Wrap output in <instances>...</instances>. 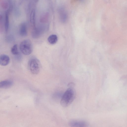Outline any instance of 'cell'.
<instances>
[{
	"mask_svg": "<svg viewBox=\"0 0 127 127\" xmlns=\"http://www.w3.org/2000/svg\"><path fill=\"white\" fill-rule=\"evenodd\" d=\"M76 92L74 88L69 87L62 96L60 104L63 107H66L70 105L74 99Z\"/></svg>",
	"mask_w": 127,
	"mask_h": 127,
	"instance_id": "6da1fadb",
	"label": "cell"
},
{
	"mask_svg": "<svg viewBox=\"0 0 127 127\" xmlns=\"http://www.w3.org/2000/svg\"><path fill=\"white\" fill-rule=\"evenodd\" d=\"M28 67L32 74H37L39 73L40 70L41 64L40 62L37 58H32L29 61Z\"/></svg>",
	"mask_w": 127,
	"mask_h": 127,
	"instance_id": "7a4b0ae2",
	"label": "cell"
},
{
	"mask_svg": "<svg viewBox=\"0 0 127 127\" xmlns=\"http://www.w3.org/2000/svg\"><path fill=\"white\" fill-rule=\"evenodd\" d=\"M20 49L24 55H28L31 54L33 50L32 44L31 41L29 39L23 41L20 43Z\"/></svg>",
	"mask_w": 127,
	"mask_h": 127,
	"instance_id": "3957f363",
	"label": "cell"
},
{
	"mask_svg": "<svg viewBox=\"0 0 127 127\" xmlns=\"http://www.w3.org/2000/svg\"><path fill=\"white\" fill-rule=\"evenodd\" d=\"M68 125L70 126L73 127H85L88 125L87 123L85 121L76 120L70 121Z\"/></svg>",
	"mask_w": 127,
	"mask_h": 127,
	"instance_id": "277c9868",
	"label": "cell"
},
{
	"mask_svg": "<svg viewBox=\"0 0 127 127\" xmlns=\"http://www.w3.org/2000/svg\"><path fill=\"white\" fill-rule=\"evenodd\" d=\"M45 29L43 27H36L33 29L32 32V37L35 39L40 37L44 33Z\"/></svg>",
	"mask_w": 127,
	"mask_h": 127,
	"instance_id": "5b68a950",
	"label": "cell"
},
{
	"mask_svg": "<svg viewBox=\"0 0 127 127\" xmlns=\"http://www.w3.org/2000/svg\"><path fill=\"white\" fill-rule=\"evenodd\" d=\"M60 20L63 23L65 22L67 18V14L65 9L63 7H61L58 10Z\"/></svg>",
	"mask_w": 127,
	"mask_h": 127,
	"instance_id": "8992f818",
	"label": "cell"
},
{
	"mask_svg": "<svg viewBox=\"0 0 127 127\" xmlns=\"http://www.w3.org/2000/svg\"><path fill=\"white\" fill-rule=\"evenodd\" d=\"M19 35L22 37L26 36L28 34L27 25L25 23H23L20 25L19 30Z\"/></svg>",
	"mask_w": 127,
	"mask_h": 127,
	"instance_id": "52a82bcc",
	"label": "cell"
},
{
	"mask_svg": "<svg viewBox=\"0 0 127 127\" xmlns=\"http://www.w3.org/2000/svg\"><path fill=\"white\" fill-rule=\"evenodd\" d=\"M10 59L8 56L5 54H2L0 56V65L5 66L9 64Z\"/></svg>",
	"mask_w": 127,
	"mask_h": 127,
	"instance_id": "ba28073f",
	"label": "cell"
},
{
	"mask_svg": "<svg viewBox=\"0 0 127 127\" xmlns=\"http://www.w3.org/2000/svg\"><path fill=\"white\" fill-rule=\"evenodd\" d=\"M13 84L12 81L6 80L0 82V88H8L11 87Z\"/></svg>",
	"mask_w": 127,
	"mask_h": 127,
	"instance_id": "9c48e42d",
	"label": "cell"
},
{
	"mask_svg": "<svg viewBox=\"0 0 127 127\" xmlns=\"http://www.w3.org/2000/svg\"><path fill=\"white\" fill-rule=\"evenodd\" d=\"M58 40V38L57 36L54 34L50 35L48 38V42L51 44H54L56 43Z\"/></svg>",
	"mask_w": 127,
	"mask_h": 127,
	"instance_id": "30bf717a",
	"label": "cell"
},
{
	"mask_svg": "<svg viewBox=\"0 0 127 127\" xmlns=\"http://www.w3.org/2000/svg\"><path fill=\"white\" fill-rule=\"evenodd\" d=\"M35 12L34 10H32L31 12L30 15V21L33 29L35 26Z\"/></svg>",
	"mask_w": 127,
	"mask_h": 127,
	"instance_id": "8fae6325",
	"label": "cell"
},
{
	"mask_svg": "<svg viewBox=\"0 0 127 127\" xmlns=\"http://www.w3.org/2000/svg\"><path fill=\"white\" fill-rule=\"evenodd\" d=\"M9 27V19L8 14L6 12L5 14V29L6 32H7L8 30Z\"/></svg>",
	"mask_w": 127,
	"mask_h": 127,
	"instance_id": "7c38bea8",
	"label": "cell"
},
{
	"mask_svg": "<svg viewBox=\"0 0 127 127\" xmlns=\"http://www.w3.org/2000/svg\"><path fill=\"white\" fill-rule=\"evenodd\" d=\"M11 51L13 55L18 56L20 55L17 44H15L12 47Z\"/></svg>",
	"mask_w": 127,
	"mask_h": 127,
	"instance_id": "4fadbf2b",
	"label": "cell"
},
{
	"mask_svg": "<svg viewBox=\"0 0 127 127\" xmlns=\"http://www.w3.org/2000/svg\"><path fill=\"white\" fill-rule=\"evenodd\" d=\"M75 85V84L74 83L71 82L68 84V87L74 88Z\"/></svg>",
	"mask_w": 127,
	"mask_h": 127,
	"instance_id": "5bb4252c",
	"label": "cell"
},
{
	"mask_svg": "<svg viewBox=\"0 0 127 127\" xmlns=\"http://www.w3.org/2000/svg\"><path fill=\"white\" fill-rule=\"evenodd\" d=\"M35 1H37L38 0H35Z\"/></svg>",
	"mask_w": 127,
	"mask_h": 127,
	"instance_id": "9a60e30c",
	"label": "cell"
},
{
	"mask_svg": "<svg viewBox=\"0 0 127 127\" xmlns=\"http://www.w3.org/2000/svg\"></svg>",
	"mask_w": 127,
	"mask_h": 127,
	"instance_id": "2e32d148",
	"label": "cell"
}]
</instances>
